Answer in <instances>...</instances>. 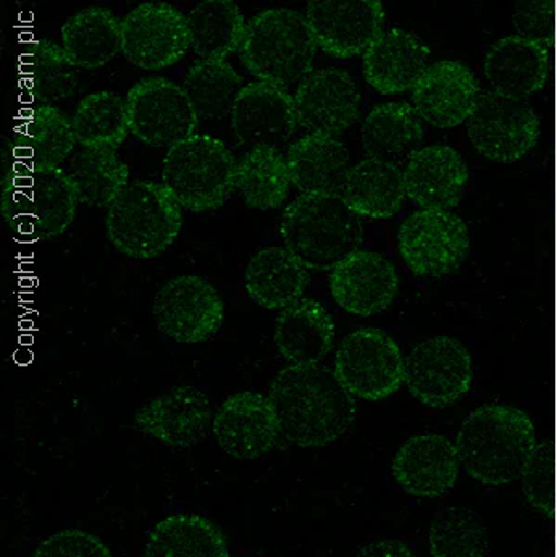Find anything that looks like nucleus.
I'll list each match as a JSON object with an SVG mask.
<instances>
[{"label": "nucleus", "instance_id": "obj_1", "mask_svg": "<svg viewBox=\"0 0 557 557\" xmlns=\"http://www.w3.org/2000/svg\"><path fill=\"white\" fill-rule=\"evenodd\" d=\"M281 437L320 448L343 437L355 420V398L335 372L322 364L288 367L270 385Z\"/></svg>", "mask_w": 557, "mask_h": 557}, {"label": "nucleus", "instance_id": "obj_2", "mask_svg": "<svg viewBox=\"0 0 557 557\" xmlns=\"http://www.w3.org/2000/svg\"><path fill=\"white\" fill-rule=\"evenodd\" d=\"M456 446L462 469L474 480L483 485H506L530 467L535 428L515 407H480L462 422Z\"/></svg>", "mask_w": 557, "mask_h": 557}, {"label": "nucleus", "instance_id": "obj_3", "mask_svg": "<svg viewBox=\"0 0 557 557\" xmlns=\"http://www.w3.org/2000/svg\"><path fill=\"white\" fill-rule=\"evenodd\" d=\"M286 249L305 268L335 270L362 244V223L341 197L299 196L281 220Z\"/></svg>", "mask_w": 557, "mask_h": 557}, {"label": "nucleus", "instance_id": "obj_4", "mask_svg": "<svg viewBox=\"0 0 557 557\" xmlns=\"http://www.w3.org/2000/svg\"><path fill=\"white\" fill-rule=\"evenodd\" d=\"M75 186L58 170H33L13 164L2 177L0 209L4 222L21 240H52L75 220Z\"/></svg>", "mask_w": 557, "mask_h": 557}, {"label": "nucleus", "instance_id": "obj_5", "mask_svg": "<svg viewBox=\"0 0 557 557\" xmlns=\"http://www.w3.org/2000/svg\"><path fill=\"white\" fill-rule=\"evenodd\" d=\"M317 49L304 13L275 8L247 23L240 60L260 83L286 88L311 73Z\"/></svg>", "mask_w": 557, "mask_h": 557}, {"label": "nucleus", "instance_id": "obj_6", "mask_svg": "<svg viewBox=\"0 0 557 557\" xmlns=\"http://www.w3.org/2000/svg\"><path fill=\"white\" fill-rule=\"evenodd\" d=\"M181 225V205L164 184L128 183L108 207V240L133 259H154L164 253L177 238Z\"/></svg>", "mask_w": 557, "mask_h": 557}, {"label": "nucleus", "instance_id": "obj_7", "mask_svg": "<svg viewBox=\"0 0 557 557\" xmlns=\"http://www.w3.org/2000/svg\"><path fill=\"white\" fill-rule=\"evenodd\" d=\"M235 154L220 139L194 136L172 147L164 159V186L191 212L220 209L236 190Z\"/></svg>", "mask_w": 557, "mask_h": 557}, {"label": "nucleus", "instance_id": "obj_8", "mask_svg": "<svg viewBox=\"0 0 557 557\" xmlns=\"http://www.w3.org/2000/svg\"><path fill=\"white\" fill-rule=\"evenodd\" d=\"M335 374L354 398L380 401L406 383V359L391 336L367 327L346 336L338 346Z\"/></svg>", "mask_w": 557, "mask_h": 557}, {"label": "nucleus", "instance_id": "obj_9", "mask_svg": "<svg viewBox=\"0 0 557 557\" xmlns=\"http://www.w3.org/2000/svg\"><path fill=\"white\" fill-rule=\"evenodd\" d=\"M398 249L414 275L444 277L467 259L469 227L450 210L420 209L401 223Z\"/></svg>", "mask_w": 557, "mask_h": 557}, {"label": "nucleus", "instance_id": "obj_10", "mask_svg": "<svg viewBox=\"0 0 557 557\" xmlns=\"http://www.w3.org/2000/svg\"><path fill=\"white\" fill-rule=\"evenodd\" d=\"M128 128L152 147H172L196 136L199 115L181 86L165 78H147L127 96Z\"/></svg>", "mask_w": 557, "mask_h": 557}, {"label": "nucleus", "instance_id": "obj_11", "mask_svg": "<svg viewBox=\"0 0 557 557\" xmlns=\"http://www.w3.org/2000/svg\"><path fill=\"white\" fill-rule=\"evenodd\" d=\"M469 138L475 151L494 162H517L539 138V117L525 99L485 91L469 117Z\"/></svg>", "mask_w": 557, "mask_h": 557}, {"label": "nucleus", "instance_id": "obj_12", "mask_svg": "<svg viewBox=\"0 0 557 557\" xmlns=\"http://www.w3.org/2000/svg\"><path fill=\"white\" fill-rule=\"evenodd\" d=\"M406 385L428 407H448L469 393L472 357L451 336H437L418 344L406 359Z\"/></svg>", "mask_w": 557, "mask_h": 557}, {"label": "nucleus", "instance_id": "obj_13", "mask_svg": "<svg viewBox=\"0 0 557 557\" xmlns=\"http://www.w3.org/2000/svg\"><path fill=\"white\" fill-rule=\"evenodd\" d=\"M152 317L159 330L175 343H205L222 327L223 301L209 281L181 275L160 288Z\"/></svg>", "mask_w": 557, "mask_h": 557}, {"label": "nucleus", "instance_id": "obj_14", "mask_svg": "<svg viewBox=\"0 0 557 557\" xmlns=\"http://www.w3.org/2000/svg\"><path fill=\"white\" fill-rule=\"evenodd\" d=\"M121 52L141 70L159 71L177 64L190 49L188 17L177 8L149 2L121 21Z\"/></svg>", "mask_w": 557, "mask_h": 557}, {"label": "nucleus", "instance_id": "obj_15", "mask_svg": "<svg viewBox=\"0 0 557 557\" xmlns=\"http://www.w3.org/2000/svg\"><path fill=\"white\" fill-rule=\"evenodd\" d=\"M305 17L317 47L335 58L364 54L383 34L385 23L377 0H311Z\"/></svg>", "mask_w": 557, "mask_h": 557}, {"label": "nucleus", "instance_id": "obj_16", "mask_svg": "<svg viewBox=\"0 0 557 557\" xmlns=\"http://www.w3.org/2000/svg\"><path fill=\"white\" fill-rule=\"evenodd\" d=\"M361 94L343 70L311 71L294 94L296 123L311 136L336 138L359 117Z\"/></svg>", "mask_w": 557, "mask_h": 557}, {"label": "nucleus", "instance_id": "obj_17", "mask_svg": "<svg viewBox=\"0 0 557 557\" xmlns=\"http://www.w3.org/2000/svg\"><path fill=\"white\" fill-rule=\"evenodd\" d=\"M396 268L381 255L355 251L331 272L330 290L336 305L355 317L385 311L398 294Z\"/></svg>", "mask_w": 557, "mask_h": 557}, {"label": "nucleus", "instance_id": "obj_18", "mask_svg": "<svg viewBox=\"0 0 557 557\" xmlns=\"http://www.w3.org/2000/svg\"><path fill=\"white\" fill-rule=\"evenodd\" d=\"M482 96L474 73L459 62H437L412 88V107L431 127L454 128L469 120Z\"/></svg>", "mask_w": 557, "mask_h": 557}, {"label": "nucleus", "instance_id": "obj_19", "mask_svg": "<svg viewBox=\"0 0 557 557\" xmlns=\"http://www.w3.org/2000/svg\"><path fill=\"white\" fill-rule=\"evenodd\" d=\"M218 444L235 459H259L275 448L281 430L272 401L257 393H238L215 414Z\"/></svg>", "mask_w": 557, "mask_h": 557}, {"label": "nucleus", "instance_id": "obj_20", "mask_svg": "<svg viewBox=\"0 0 557 557\" xmlns=\"http://www.w3.org/2000/svg\"><path fill=\"white\" fill-rule=\"evenodd\" d=\"M231 125L244 146H283L296 133L294 96L273 84H247L236 99Z\"/></svg>", "mask_w": 557, "mask_h": 557}, {"label": "nucleus", "instance_id": "obj_21", "mask_svg": "<svg viewBox=\"0 0 557 557\" xmlns=\"http://www.w3.org/2000/svg\"><path fill=\"white\" fill-rule=\"evenodd\" d=\"M134 422L160 443L190 448L209 433V398L194 386H175L141 407Z\"/></svg>", "mask_w": 557, "mask_h": 557}, {"label": "nucleus", "instance_id": "obj_22", "mask_svg": "<svg viewBox=\"0 0 557 557\" xmlns=\"http://www.w3.org/2000/svg\"><path fill=\"white\" fill-rule=\"evenodd\" d=\"M459 469L456 444L441 435L409 438L393 461L399 487L418 498H437L448 493L456 485Z\"/></svg>", "mask_w": 557, "mask_h": 557}, {"label": "nucleus", "instance_id": "obj_23", "mask_svg": "<svg viewBox=\"0 0 557 557\" xmlns=\"http://www.w3.org/2000/svg\"><path fill=\"white\" fill-rule=\"evenodd\" d=\"M469 170L461 154L446 146L418 149L404 170L406 194L422 209L450 210L461 201Z\"/></svg>", "mask_w": 557, "mask_h": 557}, {"label": "nucleus", "instance_id": "obj_24", "mask_svg": "<svg viewBox=\"0 0 557 557\" xmlns=\"http://www.w3.org/2000/svg\"><path fill=\"white\" fill-rule=\"evenodd\" d=\"M430 58V49L406 30H388L375 39L362 54V73L367 83L383 96L404 94L417 86Z\"/></svg>", "mask_w": 557, "mask_h": 557}, {"label": "nucleus", "instance_id": "obj_25", "mask_svg": "<svg viewBox=\"0 0 557 557\" xmlns=\"http://www.w3.org/2000/svg\"><path fill=\"white\" fill-rule=\"evenodd\" d=\"M76 138L73 121L57 107H38L21 114L13 128V164L33 170H58L70 157Z\"/></svg>", "mask_w": 557, "mask_h": 557}, {"label": "nucleus", "instance_id": "obj_26", "mask_svg": "<svg viewBox=\"0 0 557 557\" xmlns=\"http://www.w3.org/2000/svg\"><path fill=\"white\" fill-rule=\"evenodd\" d=\"M485 76L500 96L525 99L543 88L548 78V51L532 38L509 36L488 49Z\"/></svg>", "mask_w": 557, "mask_h": 557}, {"label": "nucleus", "instance_id": "obj_27", "mask_svg": "<svg viewBox=\"0 0 557 557\" xmlns=\"http://www.w3.org/2000/svg\"><path fill=\"white\" fill-rule=\"evenodd\" d=\"M273 338L292 367H311L333 349L335 323L322 304L301 298L278 314Z\"/></svg>", "mask_w": 557, "mask_h": 557}, {"label": "nucleus", "instance_id": "obj_28", "mask_svg": "<svg viewBox=\"0 0 557 557\" xmlns=\"http://www.w3.org/2000/svg\"><path fill=\"white\" fill-rule=\"evenodd\" d=\"M286 162L292 184L311 196L341 197L351 170L343 141L311 134L292 144Z\"/></svg>", "mask_w": 557, "mask_h": 557}, {"label": "nucleus", "instance_id": "obj_29", "mask_svg": "<svg viewBox=\"0 0 557 557\" xmlns=\"http://www.w3.org/2000/svg\"><path fill=\"white\" fill-rule=\"evenodd\" d=\"M424 139V121L409 102L375 107L362 125V147L368 157L399 165L411 159Z\"/></svg>", "mask_w": 557, "mask_h": 557}, {"label": "nucleus", "instance_id": "obj_30", "mask_svg": "<svg viewBox=\"0 0 557 557\" xmlns=\"http://www.w3.org/2000/svg\"><path fill=\"white\" fill-rule=\"evenodd\" d=\"M404 170L399 165L367 159L349 170L341 199L357 215L393 218L406 201Z\"/></svg>", "mask_w": 557, "mask_h": 557}, {"label": "nucleus", "instance_id": "obj_31", "mask_svg": "<svg viewBox=\"0 0 557 557\" xmlns=\"http://www.w3.org/2000/svg\"><path fill=\"white\" fill-rule=\"evenodd\" d=\"M307 268L286 247H267L249 260L246 290L264 309H286L304 296Z\"/></svg>", "mask_w": 557, "mask_h": 557}, {"label": "nucleus", "instance_id": "obj_32", "mask_svg": "<svg viewBox=\"0 0 557 557\" xmlns=\"http://www.w3.org/2000/svg\"><path fill=\"white\" fill-rule=\"evenodd\" d=\"M121 21L107 8H86L62 26V47L71 64L97 70L121 52Z\"/></svg>", "mask_w": 557, "mask_h": 557}, {"label": "nucleus", "instance_id": "obj_33", "mask_svg": "<svg viewBox=\"0 0 557 557\" xmlns=\"http://www.w3.org/2000/svg\"><path fill=\"white\" fill-rule=\"evenodd\" d=\"M21 88L41 107H54L75 94V65L65 57L62 45L36 39L26 45L20 58Z\"/></svg>", "mask_w": 557, "mask_h": 557}, {"label": "nucleus", "instance_id": "obj_34", "mask_svg": "<svg viewBox=\"0 0 557 557\" xmlns=\"http://www.w3.org/2000/svg\"><path fill=\"white\" fill-rule=\"evenodd\" d=\"M246 28L240 8L231 0H205L188 15L191 51L201 60L225 62L240 52Z\"/></svg>", "mask_w": 557, "mask_h": 557}, {"label": "nucleus", "instance_id": "obj_35", "mask_svg": "<svg viewBox=\"0 0 557 557\" xmlns=\"http://www.w3.org/2000/svg\"><path fill=\"white\" fill-rule=\"evenodd\" d=\"M146 557H228L220 528L199 515H172L152 530Z\"/></svg>", "mask_w": 557, "mask_h": 557}, {"label": "nucleus", "instance_id": "obj_36", "mask_svg": "<svg viewBox=\"0 0 557 557\" xmlns=\"http://www.w3.org/2000/svg\"><path fill=\"white\" fill-rule=\"evenodd\" d=\"M290 184L286 157L275 147H253L236 168V190L251 209H277L285 203Z\"/></svg>", "mask_w": 557, "mask_h": 557}, {"label": "nucleus", "instance_id": "obj_37", "mask_svg": "<svg viewBox=\"0 0 557 557\" xmlns=\"http://www.w3.org/2000/svg\"><path fill=\"white\" fill-rule=\"evenodd\" d=\"M78 203L110 207L128 186V168L114 149H84L70 164Z\"/></svg>", "mask_w": 557, "mask_h": 557}, {"label": "nucleus", "instance_id": "obj_38", "mask_svg": "<svg viewBox=\"0 0 557 557\" xmlns=\"http://www.w3.org/2000/svg\"><path fill=\"white\" fill-rule=\"evenodd\" d=\"M76 144L84 149H117L127 139V101L117 94L99 91L84 97L73 115Z\"/></svg>", "mask_w": 557, "mask_h": 557}, {"label": "nucleus", "instance_id": "obj_39", "mask_svg": "<svg viewBox=\"0 0 557 557\" xmlns=\"http://www.w3.org/2000/svg\"><path fill=\"white\" fill-rule=\"evenodd\" d=\"M244 78L227 62L201 60L184 78L183 89L190 97L199 120H222L233 114Z\"/></svg>", "mask_w": 557, "mask_h": 557}, {"label": "nucleus", "instance_id": "obj_40", "mask_svg": "<svg viewBox=\"0 0 557 557\" xmlns=\"http://www.w3.org/2000/svg\"><path fill=\"white\" fill-rule=\"evenodd\" d=\"M487 546V530L469 509L450 507L431 524L433 557H485Z\"/></svg>", "mask_w": 557, "mask_h": 557}, {"label": "nucleus", "instance_id": "obj_41", "mask_svg": "<svg viewBox=\"0 0 557 557\" xmlns=\"http://www.w3.org/2000/svg\"><path fill=\"white\" fill-rule=\"evenodd\" d=\"M33 557H112V552L91 533L65 530L45 539Z\"/></svg>", "mask_w": 557, "mask_h": 557}, {"label": "nucleus", "instance_id": "obj_42", "mask_svg": "<svg viewBox=\"0 0 557 557\" xmlns=\"http://www.w3.org/2000/svg\"><path fill=\"white\" fill-rule=\"evenodd\" d=\"M355 557H417L409 546L399 541H377L364 546Z\"/></svg>", "mask_w": 557, "mask_h": 557}]
</instances>
